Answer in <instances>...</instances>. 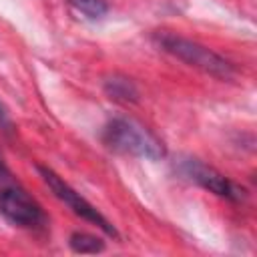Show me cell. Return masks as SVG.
<instances>
[{
	"instance_id": "8",
	"label": "cell",
	"mask_w": 257,
	"mask_h": 257,
	"mask_svg": "<svg viewBox=\"0 0 257 257\" xmlns=\"http://www.w3.org/2000/svg\"><path fill=\"white\" fill-rule=\"evenodd\" d=\"M76 12L84 14L86 18L98 20L108 12V4L104 0H66Z\"/></svg>"
},
{
	"instance_id": "5",
	"label": "cell",
	"mask_w": 257,
	"mask_h": 257,
	"mask_svg": "<svg viewBox=\"0 0 257 257\" xmlns=\"http://www.w3.org/2000/svg\"><path fill=\"white\" fill-rule=\"evenodd\" d=\"M181 171L185 173V177H189L191 181H195L197 185H201L203 189H207L219 197H225L231 201H241L245 197V191L239 185H235L231 179H227L225 175H221L219 171H215L213 167H209L197 159L183 161Z\"/></svg>"
},
{
	"instance_id": "1",
	"label": "cell",
	"mask_w": 257,
	"mask_h": 257,
	"mask_svg": "<svg viewBox=\"0 0 257 257\" xmlns=\"http://www.w3.org/2000/svg\"><path fill=\"white\" fill-rule=\"evenodd\" d=\"M102 141L108 145L112 151L141 157V159H163L165 157V147L163 143L141 122L133 118H112L104 131H102Z\"/></svg>"
},
{
	"instance_id": "10",
	"label": "cell",
	"mask_w": 257,
	"mask_h": 257,
	"mask_svg": "<svg viewBox=\"0 0 257 257\" xmlns=\"http://www.w3.org/2000/svg\"><path fill=\"white\" fill-rule=\"evenodd\" d=\"M0 126L4 128V131H8L10 128V120H8V112H6V108L0 104Z\"/></svg>"
},
{
	"instance_id": "4",
	"label": "cell",
	"mask_w": 257,
	"mask_h": 257,
	"mask_svg": "<svg viewBox=\"0 0 257 257\" xmlns=\"http://www.w3.org/2000/svg\"><path fill=\"white\" fill-rule=\"evenodd\" d=\"M0 213L16 227L42 229L46 225V215L42 207L20 187L10 185L0 191Z\"/></svg>"
},
{
	"instance_id": "6",
	"label": "cell",
	"mask_w": 257,
	"mask_h": 257,
	"mask_svg": "<svg viewBox=\"0 0 257 257\" xmlns=\"http://www.w3.org/2000/svg\"><path fill=\"white\" fill-rule=\"evenodd\" d=\"M104 88H106V92H108L110 98H114V100H124V102L137 100V94H139V92H137V86H135L128 78H120V76H112L110 80H106Z\"/></svg>"
},
{
	"instance_id": "2",
	"label": "cell",
	"mask_w": 257,
	"mask_h": 257,
	"mask_svg": "<svg viewBox=\"0 0 257 257\" xmlns=\"http://www.w3.org/2000/svg\"><path fill=\"white\" fill-rule=\"evenodd\" d=\"M157 44L173 54L175 58L187 62L189 66H195L211 76H217V78H231L235 74V68L229 60H225L221 54L213 52L211 48L195 42V40H189V38H183L179 34H173V32H159L155 36Z\"/></svg>"
},
{
	"instance_id": "7",
	"label": "cell",
	"mask_w": 257,
	"mask_h": 257,
	"mask_svg": "<svg viewBox=\"0 0 257 257\" xmlns=\"http://www.w3.org/2000/svg\"><path fill=\"white\" fill-rule=\"evenodd\" d=\"M68 243L74 253H100L104 249L102 239L88 235V233H72Z\"/></svg>"
},
{
	"instance_id": "9",
	"label": "cell",
	"mask_w": 257,
	"mask_h": 257,
	"mask_svg": "<svg viewBox=\"0 0 257 257\" xmlns=\"http://www.w3.org/2000/svg\"><path fill=\"white\" fill-rule=\"evenodd\" d=\"M10 185H14L12 173L8 171V167L4 165V161L0 159V191H2V189H6V187H10Z\"/></svg>"
},
{
	"instance_id": "3",
	"label": "cell",
	"mask_w": 257,
	"mask_h": 257,
	"mask_svg": "<svg viewBox=\"0 0 257 257\" xmlns=\"http://www.w3.org/2000/svg\"><path fill=\"white\" fill-rule=\"evenodd\" d=\"M38 173L42 175V179H44V183L52 189V193L68 207V209H72V213H76L78 217H82L84 221H88V223H92V225H96L98 229H102L106 235H112V237H116V229L112 227V223L94 207V205H90L80 193H76L68 183H64L54 171H50V169H46V167H38Z\"/></svg>"
}]
</instances>
